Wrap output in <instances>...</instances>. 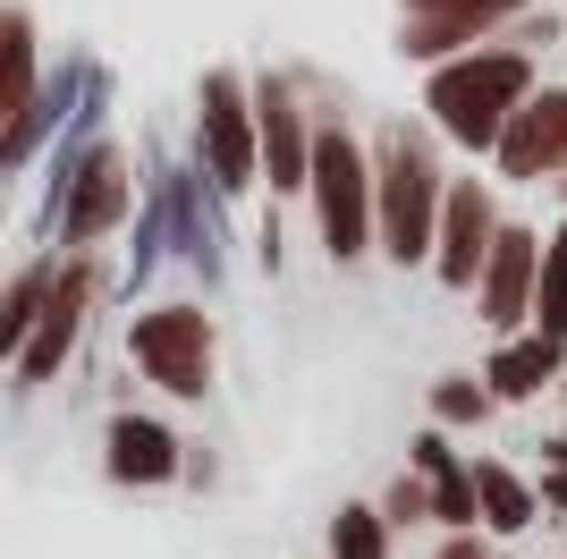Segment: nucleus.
<instances>
[{
  "instance_id": "11",
  "label": "nucleus",
  "mask_w": 567,
  "mask_h": 559,
  "mask_svg": "<svg viewBox=\"0 0 567 559\" xmlns=\"http://www.w3.org/2000/svg\"><path fill=\"white\" fill-rule=\"evenodd\" d=\"M559 153H567V85H534L508 111V128H499V144H492V162H499V179H550L559 170Z\"/></svg>"
},
{
  "instance_id": "18",
  "label": "nucleus",
  "mask_w": 567,
  "mask_h": 559,
  "mask_svg": "<svg viewBox=\"0 0 567 559\" xmlns=\"http://www.w3.org/2000/svg\"><path fill=\"white\" fill-rule=\"evenodd\" d=\"M331 559H390V517L373 500H348L331 517Z\"/></svg>"
},
{
  "instance_id": "3",
  "label": "nucleus",
  "mask_w": 567,
  "mask_h": 559,
  "mask_svg": "<svg viewBox=\"0 0 567 559\" xmlns=\"http://www.w3.org/2000/svg\"><path fill=\"white\" fill-rule=\"evenodd\" d=\"M306 204H313V237H322L331 263H364L373 255V153H364L355 128H339V119L313 128Z\"/></svg>"
},
{
  "instance_id": "24",
  "label": "nucleus",
  "mask_w": 567,
  "mask_h": 559,
  "mask_svg": "<svg viewBox=\"0 0 567 559\" xmlns=\"http://www.w3.org/2000/svg\"><path fill=\"white\" fill-rule=\"evenodd\" d=\"M432 559H492L483 551V526H441V551Z\"/></svg>"
},
{
  "instance_id": "1",
  "label": "nucleus",
  "mask_w": 567,
  "mask_h": 559,
  "mask_svg": "<svg viewBox=\"0 0 567 559\" xmlns=\"http://www.w3.org/2000/svg\"><path fill=\"white\" fill-rule=\"evenodd\" d=\"M525 93H534V51H508V43H483V51H450V60H432L424 77V119L457 153H492L508 111H517Z\"/></svg>"
},
{
  "instance_id": "12",
  "label": "nucleus",
  "mask_w": 567,
  "mask_h": 559,
  "mask_svg": "<svg viewBox=\"0 0 567 559\" xmlns=\"http://www.w3.org/2000/svg\"><path fill=\"white\" fill-rule=\"evenodd\" d=\"M567 373V339H550V331H499V348H492V365H483V382H492V398L499 407H525V398H543L550 382Z\"/></svg>"
},
{
  "instance_id": "9",
  "label": "nucleus",
  "mask_w": 567,
  "mask_h": 559,
  "mask_svg": "<svg viewBox=\"0 0 567 559\" xmlns=\"http://www.w3.org/2000/svg\"><path fill=\"white\" fill-rule=\"evenodd\" d=\"M534 272H543V237L525 230V221H499L492 255H483V272H474V314L492 323V339L534 323Z\"/></svg>"
},
{
  "instance_id": "19",
  "label": "nucleus",
  "mask_w": 567,
  "mask_h": 559,
  "mask_svg": "<svg viewBox=\"0 0 567 559\" xmlns=\"http://www.w3.org/2000/svg\"><path fill=\"white\" fill-rule=\"evenodd\" d=\"M499 398L492 382H466V373H450V382H432V424H450V433H466V424H483Z\"/></svg>"
},
{
  "instance_id": "28",
  "label": "nucleus",
  "mask_w": 567,
  "mask_h": 559,
  "mask_svg": "<svg viewBox=\"0 0 567 559\" xmlns=\"http://www.w3.org/2000/svg\"><path fill=\"white\" fill-rule=\"evenodd\" d=\"M559 398H567V373H559Z\"/></svg>"
},
{
  "instance_id": "21",
  "label": "nucleus",
  "mask_w": 567,
  "mask_h": 559,
  "mask_svg": "<svg viewBox=\"0 0 567 559\" xmlns=\"http://www.w3.org/2000/svg\"><path fill=\"white\" fill-rule=\"evenodd\" d=\"M406 9H450V18H474L483 34H492V26H517L534 0H406Z\"/></svg>"
},
{
  "instance_id": "5",
  "label": "nucleus",
  "mask_w": 567,
  "mask_h": 559,
  "mask_svg": "<svg viewBox=\"0 0 567 559\" xmlns=\"http://www.w3.org/2000/svg\"><path fill=\"white\" fill-rule=\"evenodd\" d=\"M195 153H204V179L220 195H246L262 179V144H255V85L237 69H213L195 85Z\"/></svg>"
},
{
  "instance_id": "20",
  "label": "nucleus",
  "mask_w": 567,
  "mask_h": 559,
  "mask_svg": "<svg viewBox=\"0 0 567 559\" xmlns=\"http://www.w3.org/2000/svg\"><path fill=\"white\" fill-rule=\"evenodd\" d=\"M432 484V526H483V517H474V466H441V475H424Z\"/></svg>"
},
{
  "instance_id": "8",
  "label": "nucleus",
  "mask_w": 567,
  "mask_h": 559,
  "mask_svg": "<svg viewBox=\"0 0 567 559\" xmlns=\"http://www.w3.org/2000/svg\"><path fill=\"white\" fill-rule=\"evenodd\" d=\"M94 280H102V272H94V255H85V246H76V263H60V272H51L43 314H34V331H25V339H18V356H9L25 390H43L51 373L69 365L76 331H85V305H94Z\"/></svg>"
},
{
  "instance_id": "27",
  "label": "nucleus",
  "mask_w": 567,
  "mask_h": 559,
  "mask_svg": "<svg viewBox=\"0 0 567 559\" xmlns=\"http://www.w3.org/2000/svg\"><path fill=\"white\" fill-rule=\"evenodd\" d=\"M550 179H559V195H567V153H559V170H550Z\"/></svg>"
},
{
  "instance_id": "17",
  "label": "nucleus",
  "mask_w": 567,
  "mask_h": 559,
  "mask_svg": "<svg viewBox=\"0 0 567 559\" xmlns=\"http://www.w3.org/2000/svg\"><path fill=\"white\" fill-rule=\"evenodd\" d=\"M534 331L567 339V221L543 237V272H534Z\"/></svg>"
},
{
  "instance_id": "22",
  "label": "nucleus",
  "mask_w": 567,
  "mask_h": 559,
  "mask_svg": "<svg viewBox=\"0 0 567 559\" xmlns=\"http://www.w3.org/2000/svg\"><path fill=\"white\" fill-rule=\"evenodd\" d=\"M381 517H390V535H399V526H424V517H432V484H424V475L390 484V491H381Z\"/></svg>"
},
{
  "instance_id": "16",
  "label": "nucleus",
  "mask_w": 567,
  "mask_h": 559,
  "mask_svg": "<svg viewBox=\"0 0 567 559\" xmlns=\"http://www.w3.org/2000/svg\"><path fill=\"white\" fill-rule=\"evenodd\" d=\"M51 272H60V263H25V272L0 288V365H9L18 339L34 331V314H43V297H51Z\"/></svg>"
},
{
  "instance_id": "26",
  "label": "nucleus",
  "mask_w": 567,
  "mask_h": 559,
  "mask_svg": "<svg viewBox=\"0 0 567 559\" xmlns=\"http://www.w3.org/2000/svg\"><path fill=\"white\" fill-rule=\"evenodd\" d=\"M543 458H550V466H567V433H550V441H543Z\"/></svg>"
},
{
  "instance_id": "2",
  "label": "nucleus",
  "mask_w": 567,
  "mask_h": 559,
  "mask_svg": "<svg viewBox=\"0 0 567 559\" xmlns=\"http://www.w3.org/2000/svg\"><path fill=\"white\" fill-rule=\"evenodd\" d=\"M441 153L424 128H390L373 153V246L406 272L432 263V221H441Z\"/></svg>"
},
{
  "instance_id": "13",
  "label": "nucleus",
  "mask_w": 567,
  "mask_h": 559,
  "mask_svg": "<svg viewBox=\"0 0 567 559\" xmlns=\"http://www.w3.org/2000/svg\"><path fill=\"white\" fill-rule=\"evenodd\" d=\"M102 466H111V484H178V433L162 416H111L102 433Z\"/></svg>"
},
{
  "instance_id": "14",
  "label": "nucleus",
  "mask_w": 567,
  "mask_h": 559,
  "mask_svg": "<svg viewBox=\"0 0 567 559\" xmlns=\"http://www.w3.org/2000/svg\"><path fill=\"white\" fill-rule=\"evenodd\" d=\"M474 517H483V535H525V526H543V491L517 466L483 458L474 466Z\"/></svg>"
},
{
  "instance_id": "15",
  "label": "nucleus",
  "mask_w": 567,
  "mask_h": 559,
  "mask_svg": "<svg viewBox=\"0 0 567 559\" xmlns=\"http://www.w3.org/2000/svg\"><path fill=\"white\" fill-rule=\"evenodd\" d=\"M34 85H43V51H34V18L25 9H9L0 0V128L34 102Z\"/></svg>"
},
{
  "instance_id": "4",
  "label": "nucleus",
  "mask_w": 567,
  "mask_h": 559,
  "mask_svg": "<svg viewBox=\"0 0 567 559\" xmlns=\"http://www.w3.org/2000/svg\"><path fill=\"white\" fill-rule=\"evenodd\" d=\"M127 356H136V373L153 382V390L169 398H204L213 390V314L187 297H169V305H144L136 323H127Z\"/></svg>"
},
{
  "instance_id": "23",
  "label": "nucleus",
  "mask_w": 567,
  "mask_h": 559,
  "mask_svg": "<svg viewBox=\"0 0 567 559\" xmlns=\"http://www.w3.org/2000/svg\"><path fill=\"white\" fill-rule=\"evenodd\" d=\"M406 458H415V475H441V466L457 458V449H450V424H432V433H415V441H406Z\"/></svg>"
},
{
  "instance_id": "25",
  "label": "nucleus",
  "mask_w": 567,
  "mask_h": 559,
  "mask_svg": "<svg viewBox=\"0 0 567 559\" xmlns=\"http://www.w3.org/2000/svg\"><path fill=\"white\" fill-rule=\"evenodd\" d=\"M534 491H543V517H567V466H550Z\"/></svg>"
},
{
  "instance_id": "6",
  "label": "nucleus",
  "mask_w": 567,
  "mask_h": 559,
  "mask_svg": "<svg viewBox=\"0 0 567 559\" xmlns=\"http://www.w3.org/2000/svg\"><path fill=\"white\" fill-rule=\"evenodd\" d=\"M127 204H136V179H127V153H118L111 136H94L85 153H69V179H60V195H51V230H60V246H102V237L127 221Z\"/></svg>"
},
{
  "instance_id": "10",
  "label": "nucleus",
  "mask_w": 567,
  "mask_h": 559,
  "mask_svg": "<svg viewBox=\"0 0 567 559\" xmlns=\"http://www.w3.org/2000/svg\"><path fill=\"white\" fill-rule=\"evenodd\" d=\"M255 144H262V186H271V195H306L313 111L297 102L288 77H255Z\"/></svg>"
},
{
  "instance_id": "7",
  "label": "nucleus",
  "mask_w": 567,
  "mask_h": 559,
  "mask_svg": "<svg viewBox=\"0 0 567 559\" xmlns=\"http://www.w3.org/2000/svg\"><path fill=\"white\" fill-rule=\"evenodd\" d=\"M492 237H499L492 179H450V186H441V221H432V263H424V272L441 280V288H474V272H483V255H492Z\"/></svg>"
}]
</instances>
